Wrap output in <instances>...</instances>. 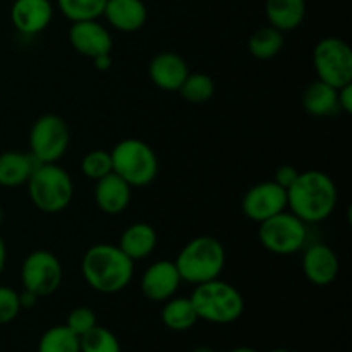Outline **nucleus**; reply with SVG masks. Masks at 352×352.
<instances>
[{
    "label": "nucleus",
    "instance_id": "nucleus-16",
    "mask_svg": "<svg viewBox=\"0 0 352 352\" xmlns=\"http://www.w3.org/2000/svg\"><path fill=\"white\" fill-rule=\"evenodd\" d=\"M150 79L157 88L164 91H179L184 79L188 78V62L174 52H162L150 62Z\"/></svg>",
    "mask_w": 352,
    "mask_h": 352
},
{
    "label": "nucleus",
    "instance_id": "nucleus-30",
    "mask_svg": "<svg viewBox=\"0 0 352 352\" xmlns=\"http://www.w3.org/2000/svg\"><path fill=\"white\" fill-rule=\"evenodd\" d=\"M98 323H96L95 311L88 306H78V308L72 309L67 316V323H65V327L78 337L85 336L86 332H89Z\"/></svg>",
    "mask_w": 352,
    "mask_h": 352
},
{
    "label": "nucleus",
    "instance_id": "nucleus-36",
    "mask_svg": "<svg viewBox=\"0 0 352 352\" xmlns=\"http://www.w3.org/2000/svg\"><path fill=\"white\" fill-rule=\"evenodd\" d=\"M6 263H7V246L6 243H3L2 237H0V275H2L3 268H6Z\"/></svg>",
    "mask_w": 352,
    "mask_h": 352
},
{
    "label": "nucleus",
    "instance_id": "nucleus-10",
    "mask_svg": "<svg viewBox=\"0 0 352 352\" xmlns=\"http://www.w3.org/2000/svg\"><path fill=\"white\" fill-rule=\"evenodd\" d=\"M64 270L62 263L54 253L47 250H38L28 254L21 267V282L23 287L34 292L38 298L52 296L62 284Z\"/></svg>",
    "mask_w": 352,
    "mask_h": 352
},
{
    "label": "nucleus",
    "instance_id": "nucleus-1",
    "mask_svg": "<svg viewBox=\"0 0 352 352\" xmlns=\"http://www.w3.org/2000/svg\"><path fill=\"white\" fill-rule=\"evenodd\" d=\"M339 199L336 182L322 170L299 172L287 189V208L305 223H320L333 213Z\"/></svg>",
    "mask_w": 352,
    "mask_h": 352
},
{
    "label": "nucleus",
    "instance_id": "nucleus-4",
    "mask_svg": "<svg viewBox=\"0 0 352 352\" xmlns=\"http://www.w3.org/2000/svg\"><path fill=\"white\" fill-rule=\"evenodd\" d=\"M191 302L199 320L215 325L237 322L244 313V298L232 284L220 278L196 285Z\"/></svg>",
    "mask_w": 352,
    "mask_h": 352
},
{
    "label": "nucleus",
    "instance_id": "nucleus-29",
    "mask_svg": "<svg viewBox=\"0 0 352 352\" xmlns=\"http://www.w3.org/2000/svg\"><path fill=\"white\" fill-rule=\"evenodd\" d=\"M81 172L86 179L98 181L105 175L112 174V157L110 151L105 150H91L82 157L81 160Z\"/></svg>",
    "mask_w": 352,
    "mask_h": 352
},
{
    "label": "nucleus",
    "instance_id": "nucleus-23",
    "mask_svg": "<svg viewBox=\"0 0 352 352\" xmlns=\"http://www.w3.org/2000/svg\"><path fill=\"white\" fill-rule=\"evenodd\" d=\"M198 315L189 298H170L162 308V322L168 330L186 332L198 322Z\"/></svg>",
    "mask_w": 352,
    "mask_h": 352
},
{
    "label": "nucleus",
    "instance_id": "nucleus-11",
    "mask_svg": "<svg viewBox=\"0 0 352 352\" xmlns=\"http://www.w3.org/2000/svg\"><path fill=\"white\" fill-rule=\"evenodd\" d=\"M243 213L251 222L261 223L287 208V191L275 181L251 186L241 201Z\"/></svg>",
    "mask_w": 352,
    "mask_h": 352
},
{
    "label": "nucleus",
    "instance_id": "nucleus-32",
    "mask_svg": "<svg viewBox=\"0 0 352 352\" xmlns=\"http://www.w3.org/2000/svg\"><path fill=\"white\" fill-rule=\"evenodd\" d=\"M298 175H299V170L296 167H292V165H282V167H278L277 172H275L274 181L277 182L280 188H284L285 191H287V189L294 184Z\"/></svg>",
    "mask_w": 352,
    "mask_h": 352
},
{
    "label": "nucleus",
    "instance_id": "nucleus-6",
    "mask_svg": "<svg viewBox=\"0 0 352 352\" xmlns=\"http://www.w3.org/2000/svg\"><path fill=\"white\" fill-rule=\"evenodd\" d=\"M113 174L122 177L131 188H144L158 175V157L153 148L136 138L119 141L110 151Z\"/></svg>",
    "mask_w": 352,
    "mask_h": 352
},
{
    "label": "nucleus",
    "instance_id": "nucleus-31",
    "mask_svg": "<svg viewBox=\"0 0 352 352\" xmlns=\"http://www.w3.org/2000/svg\"><path fill=\"white\" fill-rule=\"evenodd\" d=\"M21 313L19 292L14 289L0 285V325L14 322Z\"/></svg>",
    "mask_w": 352,
    "mask_h": 352
},
{
    "label": "nucleus",
    "instance_id": "nucleus-22",
    "mask_svg": "<svg viewBox=\"0 0 352 352\" xmlns=\"http://www.w3.org/2000/svg\"><path fill=\"white\" fill-rule=\"evenodd\" d=\"M302 107L309 116L329 117L339 112L337 103V88L327 85L323 81H315L305 89L302 95Z\"/></svg>",
    "mask_w": 352,
    "mask_h": 352
},
{
    "label": "nucleus",
    "instance_id": "nucleus-5",
    "mask_svg": "<svg viewBox=\"0 0 352 352\" xmlns=\"http://www.w3.org/2000/svg\"><path fill=\"white\" fill-rule=\"evenodd\" d=\"M26 184L31 203L43 213L62 212L71 205L74 196L71 175L57 164H40Z\"/></svg>",
    "mask_w": 352,
    "mask_h": 352
},
{
    "label": "nucleus",
    "instance_id": "nucleus-21",
    "mask_svg": "<svg viewBox=\"0 0 352 352\" xmlns=\"http://www.w3.org/2000/svg\"><path fill=\"white\" fill-rule=\"evenodd\" d=\"M265 14L270 26L282 33L301 26L306 16V0H267Z\"/></svg>",
    "mask_w": 352,
    "mask_h": 352
},
{
    "label": "nucleus",
    "instance_id": "nucleus-28",
    "mask_svg": "<svg viewBox=\"0 0 352 352\" xmlns=\"http://www.w3.org/2000/svg\"><path fill=\"white\" fill-rule=\"evenodd\" d=\"M79 349L81 352H122L116 333L98 325L79 337Z\"/></svg>",
    "mask_w": 352,
    "mask_h": 352
},
{
    "label": "nucleus",
    "instance_id": "nucleus-35",
    "mask_svg": "<svg viewBox=\"0 0 352 352\" xmlns=\"http://www.w3.org/2000/svg\"><path fill=\"white\" fill-rule=\"evenodd\" d=\"M93 64H95V67L98 69V71H109L110 65H112V57H110V54H103V55H98V57L91 58Z\"/></svg>",
    "mask_w": 352,
    "mask_h": 352
},
{
    "label": "nucleus",
    "instance_id": "nucleus-2",
    "mask_svg": "<svg viewBox=\"0 0 352 352\" xmlns=\"http://www.w3.org/2000/svg\"><path fill=\"white\" fill-rule=\"evenodd\" d=\"M81 274L93 291L100 294H117L133 280L134 261L116 244L100 243L82 254Z\"/></svg>",
    "mask_w": 352,
    "mask_h": 352
},
{
    "label": "nucleus",
    "instance_id": "nucleus-9",
    "mask_svg": "<svg viewBox=\"0 0 352 352\" xmlns=\"http://www.w3.org/2000/svg\"><path fill=\"white\" fill-rule=\"evenodd\" d=\"M313 64L320 81L342 88L352 82V52L344 40L336 36L323 38L313 52Z\"/></svg>",
    "mask_w": 352,
    "mask_h": 352
},
{
    "label": "nucleus",
    "instance_id": "nucleus-37",
    "mask_svg": "<svg viewBox=\"0 0 352 352\" xmlns=\"http://www.w3.org/2000/svg\"><path fill=\"white\" fill-rule=\"evenodd\" d=\"M192 352H215V351H213L212 347H208V346H199V347H196V349Z\"/></svg>",
    "mask_w": 352,
    "mask_h": 352
},
{
    "label": "nucleus",
    "instance_id": "nucleus-24",
    "mask_svg": "<svg viewBox=\"0 0 352 352\" xmlns=\"http://www.w3.org/2000/svg\"><path fill=\"white\" fill-rule=\"evenodd\" d=\"M284 33L277 28L270 26V24L254 31L250 36V41H248L250 54L254 58H260V60H270V58L277 57L282 48H284Z\"/></svg>",
    "mask_w": 352,
    "mask_h": 352
},
{
    "label": "nucleus",
    "instance_id": "nucleus-15",
    "mask_svg": "<svg viewBox=\"0 0 352 352\" xmlns=\"http://www.w3.org/2000/svg\"><path fill=\"white\" fill-rule=\"evenodd\" d=\"M339 258L327 244H313L302 254V274L316 287H327L339 275Z\"/></svg>",
    "mask_w": 352,
    "mask_h": 352
},
{
    "label": "nucleus",
    "instance_id": "nucleus-19",
    "mask_svg": "<svg viewBox=\"0 0 352 352\" xmlns=\"http://www.w3.org/2000/svg\"><path fill=\"white\" fill-rule=\"evenodd\" d=\"M158 243L157 230L144 222L131 223L120 236L117 246L124 254L133 261H141L150 256Z\"/></svg>",
    "mask_w": 352,
    "mask_h": 352
},
{
    "label": "nucleus",
    "instance_id": "nucleus-40",
    "mask_svg": "<svg viewBox=\"0 0 352 352\" xmlns=\"http://www.w3.org/2000/svg\"><path fill=\"white\" fill-rule=\"evenodd\" d=\"M272 352H291V351H287V349H274Z\"/></svg>",
    "mask_w": 352,
    "mask_h": 352
},
{
    "label": "nucleus",
    "instance_id": "nucleus-25",
    "mask_svg": "<svg viewBox=\"0 0 352 352\" xmlns=\"http://www.w3.org/2000/svg\"><path fill=\"white\" fill-rule=\"evenodd\" d=\"M38 352H81L79 337L65 325H55L41 336Z\"/></svg>",
    "mask_w": 352,
    "mask_h": 352
},
{
    "label": "nucleus",
    "instance_id": "nucleus-13",
    "mask_svg": "<svg viewBox=\"0 0 352 352\" xmlns=\"http://www.w3.org/2000/svg\"><path fill=\"white\" fill-rule=\"evenodd\" d=\"M181 275L170 260H160L151 263L141 277V292L153 302H165L174 298L181 287Z\"/></svg>",
    "mask_w": 352,
    "mask_h": 352
},
{
    "label": "nucleus",
    "instance_id": "nucleus-38",
    "mask_svg": "<svg viewBox=\"0 0 352 352\" xmlns=\"http://www.w3.org/2000/svg\"><path fill=\"white\" fill-rule=\"evenodd\" d=\"M229 352H256V351L251 349V347H236V349H232Z\"/></svg>",
    "mask_w": 352,
    "mask_h": 352
},
{
    "label": "nucleus",
    "instance_id": "nucleus-33",
    "mask_svg": "<svg viewBox=\"0 0 352 352\" xmlns=\"http://www.w3.org/2000/svg\"><path fill=\"white\" fill-rule=\"evenodd\" d=\"M337 103H339V110L352 113V82L337 89Z\"/></svg>",
    "mask_w": 352,
    "mask_h": 352
},
{
    "label": "nucleus",
    "instance_id": "nucleus-27",
    "mask_svg": "<svg viewBox=\"0 0 352 352\" xmlns=\"http://www.w3.org/2000/svg\"><path fill=\"white\" fill-rule=\"evenodd\" d=\"M179 93H181L182 98L191 103H205L215 93V82L208 74H203V72L191 74L189 72L188 78L184 79V82L179 88Z\"/></svg>",
    "mask_w": 352,
    "mask_h": 352
},
{
    "label": "nucleus",
    "instance_id": "nucleus-39",
    "mask_svg": "<svg viewBox=\"0 0 352 352\" xmlns=\"http://www.w3.org/2000/svg\"><path fill=\"white\" fill-rule=\"evenodd\" d=\"M2 220H3V210L2 206H0V223H2Z\"/></svg>",
    "mask_w": 352,
    "mask_h": 352
},
{
    "label": "nucleus",
    "instance_id": "nucleus-7",
    "mask_svg": "<svg viewBox=\"0 0 352 352\" xmlns=\"http://www.w3.org/2000/svg\"><path fill=\"white\" fill-rule=\"evenodd\" d=\"M258 239L261 246L274 254L289 256L305 248L308 239L306 223L291 212H280L260 223Z\"/></svg>",
    "mask_w": 352,
    "mask_h": 352
},
{
    "label": "nucleus",
    "instance_id": "nucleus-14",
    "mask_svg": "<svg viewBox=\"0 0 352 352\" xmlns=\"http://www.w3.org/2000/svg\"><path fill=\"white\" fill-rule=\"evenodd\" d=\"M54 19L50 0H14L10 21L21 34L33 36L47 30Z\"/></svg>",
    "mask_w": 352,
    "mask_h": 352
},
{
    "label": "nucleus",
    "instance_id": "nucleus-17",
    "mask_svg": "<svg viewBox=\"0 0 352 352\" xmlns=\"http://www.w3.org/2000/svg\"><path fill=\"white\" fill-rule=\"evenodd\" d=\"M133 188L117 174L98 179L95 186V203L107 215H119L129 206Z\"/></svg>",
    "mask_w": 352,
    "mask_h": 352
},
{
    "label": "nucleus",
    "instance_id": "nucleus-3",
    "mask_svg": "<svg viewBox=\"0 0 352 352\" xmlns=\"http://www.w3.org/2000/svg\"><path fill=\"white\" fill-rule=\"evenodd\" d=\"M182 282L199 285L220 278L226 268V250L219 239L199 236L189 241L174 260Z\"/></svg>",
    "mask_w": 352,
    "mask_h": 352
},
{
    "label": "nucleus",
    "instance_id": "nucleus-26",
    "mask_svg": "<svg viewBox=\"0 0 352 352\" xmlns=\"http://www.w3.org/2000/svg\"><path fill=\"white\" fill-rule=\"evenodd\" d=\"M107 0H57L58 10L71 23L98 19L103 16Z\"/></svg>",
    "mask_w": 352,
    "mask_h": 352
},
{
    "label": "nucleus",
    "instance_id": "nucleus-12",
    "mask_svg": "<svg viewBox=\"0 0 352 352\" xmlns=\"http://www.w3.org/2000/svg\"><path fill=\"white\" fill-rule=\"evenodd\" d=\"M69 43L79 55L88 58L110 54L113 47L112 34L98 19L72 23L69 28Z\"/></svg>",
    "mask_w": 352,
    "mask_h": 352
},
{
    "label": "nucleus",
    "instance_id": "nucleus-20",
    "mask_svg": "<svg viewBox=\"0 0 352 352\" xmlns=\"http://www.w3.org/2000/svg\"><path fill=\"white\" fill-rule=\"evenodd\" d=\"M40 162L31 153L23 151H6L0 153V186L2 188H19L26 184Z\"/></svg>",
    "mask_w": 352,
    "mask_h": 352
},
{
    "label": "nucleus",
    "instance_id": "nucleus-18",
    "mask_svg": "<svg viewBox=\"0 0 352 352\" xmlns=\"http://www.w3.org/2000/svg\"><path fill=\"white\" fill-rule=\"evenodd\" d=\"M103 16L113 30L134 33L146 24L148 9L143 0H107Z\"/></svg>",
    "mask_w": 352,
    "mask_h": 352
},
{
    "label": "nucleus",
    "instance_id": "nucleus-34",
    "mask_svg": "<svg viewBox=\"0 0 352 352\" xmlns=\"http://www.w3.org/2000/svg\"><path fill=\"white\" fill-rule=\"evenodd\" d=\"M38 296L34 294V292L28 291V289H24L23 292H19V302H21V309H30L33 308L34 305L38 302Z\"/></svg>",
    "mask_w": 352,
    "mask_h": 352
},
{
    "label": "nucleus",
    "instance_id": "nucleus-8",
    "mask_svg": "<svg viewBox=\"0 0 352 352\" xmlns=\"http://www.w3.org/2000/svg\"><path fill=\"white\" fill-rule=\"evenodd\" d=\"M71 141L69 126L60 116L45 113L38 117L30 131V153L40 164H57Z\"/></svg>",
    "mask_w": 352,
    "mask_h": 352
}]
</instances>
